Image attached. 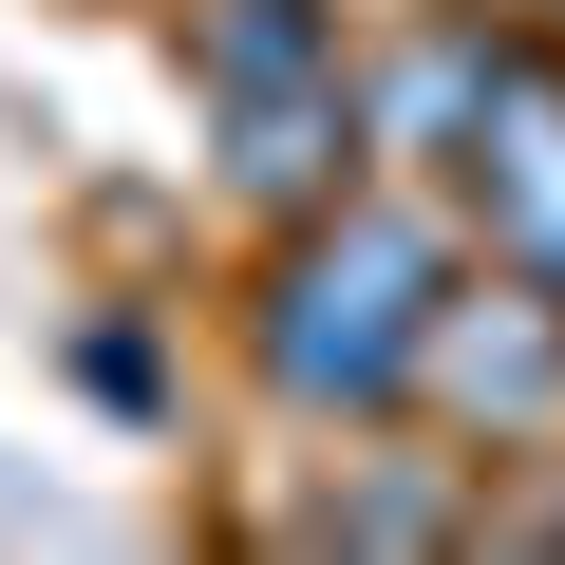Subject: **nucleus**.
<instances>
[{"label": "nucleus", "instance_id": "39448f33", "mask_svg": "<svg viewBox=\"0 0 565 565\" xmlns=\"http://www.w3.org/2000/svg\"><path fill=\"white\" fill-rule=\"evenodd\" d=\"M282 546H490V452H359L282 509Z\"/></svg>", "mask_w": 565, "mask_h": 565}, {"label": "nucleus", "instance_id": "20e7f679", "mask_svg": "<svg viewBox=\"0 0 565 565\" xmlns=\"http://www.w3.org/2000/svg\"><path fill=\"white\" fill-rule=\"evenodd\" d=\"M415 415H452L471 452H565V282H546V264H490V245H471Z\"/></svg>", "mask_w": 565, "mask_h": 565}, {"label": "nucleus", "instance_id": "f03ea898", "mask_svg": "<svg viewBox=\"0 0 565 565\" xmlns=\"http://www.w3.org/2000/svg\"><path fill=\"white\" fill-rule=\"evenodd\" d=\"M377 151L434 170L490 264L565 282V39H546V0H434L377 57Z\"/></svg>", "mask_w": 565, "mask_h": 565}, {"label": "nucleus", "instance_id": "7ed1b4c3", "mask_svg": "<svg viewBox=\"0 0 565 565\" xmlns=\"http://www.w3.org/2000/svg\"><path fill=\"white\" fill-rule=\"evenodd\" d=\"M170 39H189L207 189H226L245 226H302V207H340L359 170H396V151H377V57H359L340 0H189Z\"/></svg>", "mask_w": 565, "mask_h": 565}, {"label": "nucleus", "instance_id": "f257e3e1", "mask_svg": "<svg viewBox=\"0 0 565 565\" xmlns=\"http://www.w3.org/2000/svg\"><path fill=\"white\" fill-rule=\"evenodd\" d=\"M452 282H471V207L434 170H359L340 207L264 226V264H245V377H264V415H302V434L415 415Z\"/></svg>", "mask_w": 565, "mask_h": 565}, {"label": "nucleus", "instance_id": "423d86ee", "mask_svg": "<svg viewBox=\"0 0 565 565\" xmlns=\"http://www.w3.org/2000/svg\"><path fill=\"white\" fill-rule=\"evenodd\" d=\"M76 396H95V415H132V434H151V415H170V396H189V377H170V340H151V321H132V302H95V321H76Z\"/></svg>", "mask_w": 565, "mask_h": 565}, {"label": "nucleus", "instance_id": "0eeeda50", "mask_svg": "<svg viewBox=\"0 0 565 565\" xmlns=\"http://www.w3.org/2000/svg\"><path fill=\"white\" fill-rule=\"evenodd\" d=\"M490 546H565V490H490Z\"/></svg>", "mask_w": 565, "mask_h": 565}]
</instances>
